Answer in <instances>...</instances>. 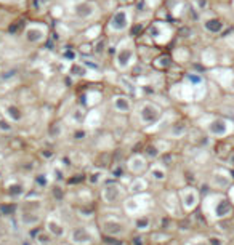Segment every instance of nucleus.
Returning <instances> with one entry per match:
<instances>
[{
  "mask_svg": "<svg viewBox=\"0 0 234 245\" xmlns=\"http://www.w3.org/2000/svg\"><path fill=\"white\" fill-rule=\"evenodd\" d=\"M204 127L205 131L216 140H226L234 133V122L228 117H212Z\"/></svg>",
  "mask_w": 234,
  "mask_h": 245,
  "instance_id": "f257e3e1",
  "label": "nucleus"
},
{
  "mask_svg": "<svg viewBox=\"0 0 234 245\" xmlns=\"http://www.w3.org/2000/svg\"><path fill=\"white\" fill-rule=\"evenodd\" d=\"M205 202H210V205H212L210 215L213 220H225L232 215L234 204L231 202L229 197L223 196V194H212V196L207 197Z\"/></svg>",
  "mask_w": 234,
  "mask_h": 245,
  "instance_id": "f03ea898",
  "label": "nucleus"
},
{
  "mask_svg": "<svg viewBox=\"0 0 234 245\" xmlns=\"http://www.w3.org/2000/svg\"><path fill=\"white\" fill-rule=\"evenodd\" d=\"M99 196L104 205H119L127 199V187L120 186L119 183H108L101 187Z\"/></svg>",
  "mask_w": 234,
  "mask_h": 245,
  "instance_id": "7ed1b4c3",
  "label": "nucleus"
},
{
  "mask_svg": "<svg viewBox=\"0 0 234 245\" xmlns=\"http://www.w3.org/2000/svg\"><path fill=\"white\" fill-rule=\"evenodd\" d=\"M160 117H162V109H160L159 104L152 101H144L138 109V122L143 127H151L157 124Z\"/></svg>",
  "mask_w": 234,
  "mask_h": 245,
  "instance_id": "20e7f679",
  "label": "nucleus"
},
{
  "mask_svg": "<svg viewBox=\"0 0 234 245\" xmlns=\"http://www.w3.org/2000/svg\"><path fill=\"white\" fill-rule=\"evenodd\" d=\"M99 229H101V232L104 236L119 239V237L125 236L127 224L122 220L115 218V216H103V218L99 220Z\"/></svg>",
  "mask_w": 234,
  "mask_h": 245,
  "instance_id": "39448f33",
  "label": "nucleus"
},
{
  "mask_svg": "<svg viewBox=\"0 0 234 245\" xmlns=\"http://www.w3.org/2000/svg\"><path fill=\"white\" fill-rule=\"evenodd\" d=\"M146 200H149V197L144 194H136V196H130L124 200V210L127 215H130L132 218L140 215H146L148 213V204Z\"/></svg>",
  "mask_w": 234,
  "mask_h": 245,
  "instance_id": "423d86ee",
  "label": "nucleus"
},
{
  "mask_svg": "<svg viewBox=\"0 0 234 245\" xmlns=\"http://www.w3.org/2000/svg\"><path fill=\"white\" fill-rule=\"evenodd\" d=\"M178 197H180V204H181V208H183L185 213H192L200 204L199 191L196 187H192V186L181 187L180 192H178Z\"/></svg>",
  "mask_w": 234,
  "mask_h": 245,
  "instance_id": "0eeeda50",
  "label": "nucleus"
},
{
  "mask_svg": "<svg viewBox=\"0 0 234 245\" xmlns=\"http://www.w3.org/2000/svg\"><path fill=\"white\" fill-rule=\"evenodd\" d=\"M210 77L218 83L221 90H225L226 93H234V69L215 68L210 71Z\"/></svg>",
  "mask_w": 234,
  "mask_h": 245,
  "instance_id": "6e6552de",
  "label": "nucleus"
},
{
  "mask_svg": "<svg viewBox=\"0 0 234 245\" xmlns=\"http://www.w3.org/2000/svg\"><path fill=\"white\" fill-rule=\"evenodd\" d=\"M68 240L71 245H93L96 237L93 236V232L85 226H77L74 229H71L68 234Z\"/></svg>",
  "mask_w": 234,
  "mask_h": 245,
  "instance_id": "1a4fd4ad",
  "label": "nucleus"
},
{
  "mask_svg": "<svg viewBox=\"0 0 234 245\" xmlns=\"http://www.w3.org/2000/svg\"><path fill=\"white\" fill-rule=\"evenodd\" d=\"M45 231L53 239H63V237H68V234H69L64 221L58 218L56 215H48L45 218Z\"/></svg>",
  "mask_w": 234,
  "mask_h": 245,
  "instance_id": "9d476101",
  "label": "nucleus"
},
{
  "mask_svg": "<svg viewBox=\"0 0 234 245\" xmlns=\"http://www.w3.org/2000/svg\"><path fill=\"white\" fill-rule=\"evenodd\" d=\"M125 167L129 170V173L135 175V176H141L144 173H148L149 170V162L144 154H133L127 159Z\"/></svg>",
  "mask_w": 234,
  "mask_h": 245,
  "instance_id": "9b49d317",
  "label": "nucleus"
},
{
  "mask_svg": "<svg viewBox=\"0 0 234 245\" xmlns=\"http://www.w3.org/2000/svg\"><path fill=\"white\" fill-rule=\"evenodd\" d=\"M0 109H2L3 117L10 122V124H19V122L24 119L23 111H21L16 104L7 103V104H2V106H0Z\"/></svg>",
  "mask_w": 234,
  "mask_h": 245,
  "instance_id": "f8f14e48",
  "label": "nucleus"
},
{
  "mask_svg": "<svg viewBox=\"0 0 234 245\" xmlns=\"http://www.w3.org/2000/svg\"><path fill=\"white\" fill-rule=\"evenodd\" d=\"M212 186L218 191L231 187V176L228 171L225 170H215L213 175H212Z\"/></svg>",
  "mask_w": 234,
  "mask_h": 245,
  "instance_id": "ddd939ff",
  "label": "nucleus"
},
{
  "mask_svg": "<svg viewBox=\"0 0 234 245\" xmlns=\"http://www.w3.org/2000/svg\"><path fill=\"white\" fill-rule=\"evenodd\" d=\"M133 61V50L129 47V48H120L117 51V56H115V66L119 68L120 71H127L130 68Z\"/></svg>",
  "mask_w": 234,
  "mask_h": 245,
  "instance_id": "4468645a",
  "label": "nucleus"
},
{
  "mask_svg": "<svg viewBox=\"0 0 234 245\" xmlns=\"http://www.w3.org/2000/svg\"><path fill=\"white\" fill-rule=\"evenodd\" d=\"M148 180L144 176H135L133 180L129 183V186H127V194H130V196H136V194H144L148 189Z\"/></svg>",
  "mask_w": 234,
  "mask_h": 245,
  "instance_id": "2eb2a0df",
  "label": "nucleus"
},
{
  "mask_svg": "<svg viewBox=\"0 0 234 245\" xmlns=\"http://www.w3.org/2000/svg\"><path fill=\"white\" fill-rule=\"evenodd\" d=\"M112 108L115 112L119 114H130L132 112V101L129 96H125V94H117V96L112 98Z\"/></svg>",
  "mask_w": 234,
  "mask_h": 245,
  "instance_id": "dca6fc26",
  "label": "nucleus"
},
{
  "mask_svg": "<svg viewBox=\"0 0 234 245\" xmlns=\"http://www.w3.org/2000/svg\"><path fill=\"white\" fill-rule=\"evenodd\" d=\"M148 176L151 178L152 181H155V183H164V181L167 180V176H169V171H167L165 165L155 162V164H152V165H149Z\"/></svg>",
  "mask_w": 234,
  "mask_h": 245,
  "instance_id": "f3484780",
  "label": "nucleus"
},
{
  "mask_svg": "<svg viewBox=\"0 0 234 245\" xmlns=\"http://www.w3.org/2000/svg\"><path fill=\"white\" fill-rule=\"evenodd\" d=\"M132 226L135 227V231H138V232H148L152 227L151 215L146 213V215H140V216L132 218Z\"/></svg>",
  "mask_w": 234,
  "mask_h": 245,
  "instance_id": "a211bd4d",
  "label": "nucleus"
},
{
  "mask_svg": "<svg viewBox=\"0 0 234 245\" xmlns=\"http://www.w3.org/2000/svg\"><path fill=\"white\" fill-rule=\"evenodd\" d=\"M204 27H205V31L210 32V34H213V35H220L223 31H225V21L220 19V18H210L207 19L204 23Z\"/></svg>",
  "mask_w": 234,
  "mask_h": 245,
  "instance_id": "6ab92c4d",
  "label": "nucleus"
},
{
  "mask_svg": "<svg viewBox=\"0 0 234 245\" xmlns=\"http://www.w3.org/2000/svg\"><path fill=\"white\" fill-rule=\"evenodd\" d=\"M188 133V125L185 122H176V124L170 125L169 131H167V136L172 138V140H178V138H183Z\"/></svg>",
  "mask_w": 234,
  "mask_h": 245,
  "instance_id": "aec40b11",
  "label": "nucleus"
},
{
  "mask_svg": "<svg viewBox=\"0 0 234 245\" xmlns=\"http://www.w3.org/2000/svg\"><path fill=\"white\" fill-rule=\"evenodd\" d=\"M95 7L92 3H80V5H77V7L74 8V13L77 15V16H80V18H87V16H92L93 15V10Z\"/></svg>",
  "mask_w": 234,
  "mask_h": 245,
  "instance_id": "412c9836",
  "label": "nucleus"
},
{
  "mask_svg": "<svg viewBox=\"0 0 234 245\" xmlns=\"http://www.w3.org/2000/svg\"><path fill=\"white\" fill-rule=\"evenodd\" d=\"M26 38H27L29 42H32V43L40 42L42 38H43V32H40V31H34V29H27V32H26Z\"/></svg>",
  "mask_w": 234,
  "mask_h": 245,
  "instance_id": "4be33fe9",
  "label": "nucleus"
},
{
  "mask_svg": "<svg viewBox=\"0 0 234 245\" xmlns=\"http://www.w3.org/2000/svg\"><path fill=\"white\" fill-rule=\"evenodd\" d=\"M0 131H2V133H10V131H13V125L10 124V122L5 119V117H3L2 120H0Z\"/></svg>",
  "mask_w": 234,
  "mask_h": 245,
  "instance_id": "5701e85b",
  "label": "nucleus"
},
{
  "mask_svg": "<svg viewBox=\"0 0 234 245\" xmlns=\"http://www.w3.org/2000/svg\"><path fill=\"white\" fill-rule=\"evenodd\" d=\"M159 154H160V152H159V149L155 147V146H148V147H146V152H144L146 159H148V157H154V159H155V157H159Z\"/></svg>",
  "mask_w": 234,
  "mask_h": 245,
  "instance_id": "b1692460",
  "label": "nucleus"
},
{
  "mask_svg": "<svg viewBox=\"0 0 234 245\" xmlns=\"http://www.w3.org/2000/svg\"><path fill=\"white\" fill-rule=\"evenodd\" d=\"M191 245H210V242H205V240H197V242H192Z\"/></svg>",
  "mask_w": 234,
  "mask_h": 245,
  "instance_id": "393cba45",
  "label": "nucleus"
},
{
  "mask_svg": "<svg viewBox=\"0 0 234 245\" xmlns=\"http://www.w3.org/2000/svg\"><path fill=\"white\" fill-rule=\"evenodd\" d=\"M229 3H231V7H232V10H234V0H231Z\"/></svg>",
  "mask_w": 234,
  "mask_h": 245,
  "instance_id": "a878e982",
  "label": "nucleus"
},
{
  "mask_svg": "<svg viewBox=\"0 0 234 245\" xmlns=\"http://www.w3.org/2000/svg\"><path fill=\"white\" fill-rule=\"evenodd\" d=\"M0 180H2V171H0Z\"/></svg>",
  "mask_w": 234,
  "mask_h": 245,
  "instance_id": "bb28decb",
  "label": "nucleus"
},
{
  "mask_svg": "<svg viewBox=\"0 0 234 245\" xmlns=\"http://www.w3.org/2000/svg\"><path fill=\"white\" fill-rule=\"evenodd\" d=\"M228 2H231V0H228Z\"/></svg>",
  "mask_w": 234,
  "mask_h": 245,
  "instance_id": "cd10ccee",
  "label": "nucleus"
}]
</instances>
